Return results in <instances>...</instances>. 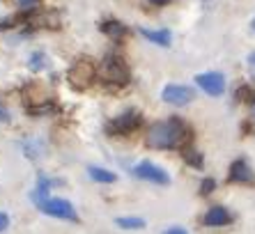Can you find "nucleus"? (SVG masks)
<instances>
[{
    "instance_id": "obj_9",
    "label": "nucleus",
    "mask_w": 255,
    "mask_h": 234,
    "mask_svg": "<svg viewBox=\"0 0 255 234\" xmlns=\"http://www.w3.org/2000/svg\"><path fill=\"white\" fill-rule=\"evenodd\" d=\"M255 175L253 170H251V165L244 161V158H239V161H235V163L230 165V182L235 184H253Z\"/></svg>"
},
{
    "instance_id": "obj_13",
    "label": "nucleus",
    "mask_w": 255,
    "mask_h": 234,
    "mask_svg": "<svg viewBox=\"0 0 255 234\" xmlns=\"http://www.w3.org/2000/svg\"><path fill=\"white\" fill-rule=\"evenodd\" d=\"M101 32H106L108 37H113V39H120V37L127 32V28L118 21H106V23H101Z\"/></svg>"
},
{
    "instance_id": "obj_7",
    "label": "nucleus",
    "mask_w": 255,
    "mask_h": 234,
    "mask_svg": "<svg viewBox=\"0 0 255 234\" xmlns=\"http://www.w3.org/2000/svg\"><path fill=\"white\" fill-rule=\"evenodd\" d=\"M138 124H140V115L136 111H127L122 115H118L113 122L106 124V131L111 135H120V133H131V131L136 129Z\"/></svg>"
},
{
    "instance_id": "obj_1",
    "label": "nucleus",
    "mask_w": 255,
    "mask_h": 234,
    "mask_svg": "<svg viewBox=\"0 0 255 234\" xmlns=\"http://www.w3.org/2000/svg\"><path fill=\"white\" fill-rule=\"evenodd\" d=\"M145 140L152 149H177L189 140V129H186V124L182 119L172 117V119L152 124Z\"/></svg>"
},
{
    "instance_id": "obj_17",
    "label": "nucleus",
    "mask_w": 255,
    "mask_h": 234,
    "mask_svg": "<svg viewBox=\"0 0 255 234\" xmlns=\"http://www.w3.org/2000/svg\"><path fill=\"white\" fill-rule=\"evenodd\" d=\"M214 186H216V182H214V179H205V182L200 184V193L202 195H209L214 191Z\"/></svg>"
},
{
    "instance_id": "obj_24",
    "label": "nucleus",
    "mask_w": 255,
    "mask_h": 234,
    "mask_svg": "<svg viewBox=\"0 0 255 234\" xmlns=\"http://www.w3.org/2000/svg\"><path fill=\"white\" fill-rule=\"evenodd\" d=\"M251 111H253V117H255V101H253V106H251Z\"/></svg>"
},
{
    "instance_id": "obj_18",
    "label": "nucleus",
    "mask_w": 255,
    "mask_h": 234,
    "mask_svg": "<svg viewBox=\"0 0 255 234\" xmlns=\"http://www.w3.org/2000/svg\"><path fill=\"white\" fill-rule=\"evenodd\" d=\"M9 228V216L7 214H0V232H5Z\"/></svg>"
},
{
    "instance_id": "obj_12",
    "label": "nucleus",
    "mask_w": 255,
    "mask_h": 234,
    "mask_svg": "<svg viewBox=\"0 0 255 234\" xmlns=\"http://www.w3.org/2000/svg\"><path fill=\"white\" fill-rule=\"evenodd\" d=\"M88 175L95 179V182L99 184H113L118 177H115V172H111V170H104V168H88Z\"/></svg>"
},
{
    "instance_id": "obj_25",
    "label": "nucleus",
    "mask_w": 255,
    "mask_h": 234,
    "mask_svg": "<svg viewBox=\"0 0 255 234\" xmlns=\"http://www.w3.org/2000/svg\"><path fill=\"white\" fill-rule=\"evenodd\" d=\"M251 28H253V30H255V18H253V23H251Z\"/></svg>"
},
{
    "instance_id": "obj_4",
    "label": "nucleus",
    "mask_w": 255,
    "mask_h": 234,
    "mask_svg": "<svg viewBox=\"0 0 255 234\" xmlns=\"http://www.w3.org/2000/svg\"><path fill=\"white\" fill-rule=\"evenodd\" d=\"M131 175L138 177V179H145V182L161 184V186L170 184V177H168L166 170L159 168V165H154V163H149V161H142V163L133 165V168H131Z\"/></svg>"
},
{
    "instance_id": "obj_5",
    "label": "nucleus",
    "mask_w": 255,
    "mask_h": 234,
    "mask_svg": "<svg viewBox=\"0 0 255 234\" xmlns=\"http://www.w3.org/2000/svg\"><path fill=\"white\" fill-rule=\"evenodd\" d=\"M101 76L104 81L115 83V85H125L129 81V69L125 67V62L120 58H106L101 65Z\"/></svg>"
},
{
    "instance_id": "obj_16",
    "label": "nucleus",
    "mask_w": 255,
    "mask_h": 234,
    "mask_svg": "<svg viewBox=\"0 0 255 234\" xmlns=\"http://www.w3.org/2000/svg\"><path fill=\"white\" fill-rule=\"evenodd\" d=\"M44 67V53H35L32 58H30V69L32 71H39Z\"/></svg>"
},
{
    "instance_id": "obj_10",
    "label": "nucleus",
    "mask_w": 255,
    "mask_h": 234,
    "mask_svg": "<svg viewBox=\"0 0 255 234\" xmlns=\"http://www.w3.org/2000/svg\"><path fill=\"white\" fill-rule=\"evenodd\" d=\"M202 223H205L207 228H221V225L232 223V216L228 214V209H223V207H212V209L205 214Z\"/></svg>"
},
{
    "instance_id": "obj_8",
    "label": "nucleus",
    "mask_w": 255,
    "mask_h": 234,
    "mask_svg": "<svg viewBox=\"0 0 255 234\" xmlns=\"http://www.w3.org/2000/svg\"><path fill=\"white\" fill-rule=\"evenodd\" d=\"M161 99L170 106H186L196 99V92L186 85H166L161 92Z\"/></svg>"
},
{
    "instance_id": "obj_23",
    "label": "nucleus",
    "mask_w": 255,
    "mask_h": 234,
    "mask_svg": "<svg viewBox=\"0 0 255 234\" xmlns=\"http://www.w3.org/2000/svg\"><path fill=\"white\" fill-rule=\"evenodd\" d=\"M249 62L255 67V53H251V55H249Z\"/></svg>"
},
{
    "instance_id": "obj_3",
    "label": "nucleus",
    "mask_w": 255,
    "mask_h": 234,
    "mask_svg": "<svg viewBox=\"0 0 255 234\" xmlns=\"http://www.w3.org/2000/svg\"><path fill=\"white\" fill-rule=\"evenodd\" d=\"M95 65L90 62V60H78V62H74V67L69 69V83L74 85L76 90H85L90 85V83L95 81Z\"/></svg>"
},
{
    "instance_id": "obj_11",
    "label": "nucleus",
    "mask_w": 255,
    "mask_h": 234,
    "mask_svg": "<svg viewBox=\"0 0 255 234\" xmlns=\"http://www.w3.org/2000/svg\"><path fill=\"white\" fill-rule=\"evenodd\" d=\"M140 35L145 39H149L152 44H159V46H170V30H147V28H140Z\"/></svg>"
},
{
    "instance_id": "obj_22",
    "label": "nucleus",
    "mask_w": 255,
    "mask_h": 234,
    "mask_svg": "<svg viewBox=\"0 0 255 234\" xmlns=\"http://www.w3.org/2000/svg\"><path fill=\"white\" fill-rule=\"evenodd\" d=\"M149 2H152V5H168L170 0H149Z\"/></svg>"
},
{
    "instance_id": "obj_19",
    "label": "nucleus",
    "mask_w": 255,
    "mask_h": 234,
    "mask_svg": "<svg viewBox=\"0 0 255 234\" xmlns=\"http://www.w3.org/2000/svg\"><path fill=\"white\" fill-rule=\"evenodd\" d=\"M35 2H39V0H18V5L23 7V9H28V7H32Z\"/></svg>"
},
{
    "instance_id": "obj_14",
    "label": "nucleus",
    "mask_w": 255,
    "mask_h": 234,
    "mask_svg": "<svg viewBox=\"0 0 255 234\" xmlns=\"http://www.w3.org/2000/svg\"><path fill=\"white\" fill-rule=\"evenodd\" d=\"M118 228L122 230H142L145 228V221L142 218H118Z\"/></svg>"
},
{
    "instance_id": "obj_15",
    "label": "nucleus",
    "mask_w": 255,
    "mask_h": 234,
    "mask_svg": "<svg viewBox=\"0 0 255 234\" xmlns=\"http://www.w3.org/2000/svg\"><path fill=\"white\" fill-rule=\"evenodd\" d=\"M184 161L191 165H196V168H200L202 165V156L196 152V149H184Z\"/></svg>"
},
{
    "instance_id": "obj_20",
    "label": "nucleus",
    "mask_w": 255,
    "mask_h": 234,
    "mask_svg": "<svg viewBox=\"0 0 255 234\" xmlns=\"http://www.w3.org/2000/svg\"><path fill=\"white\" fill-rule=\"evenodd\" d=\"M0 122H9V113H7L2 106H0Z\"/></svg>"
},
{
    "instance_id": "obj_2",
    "label": "nucleus",
    "mask_w": 255,
    "mask_h": 234,
    "mask_svg": "<svg viewBox=\"0 0 255 234\" xmlns=\"http://www.w3.org/2000/svg\"><path fill=\"white\" fill-rule=\"evenodd\" d=\"M39 209L44 211V214H48V216H55V218H62V221H71L76 223L78 216L76 211H74V207L67 202V200H60V198H46L44 202H39Z\"/></svg>"
},
{
    "instance_id": "obj_21",
    "label": "nucleus",
    "mask_w": 255,
    "mask_h": 234,
    "mask_svg": "<svg viewBox=\"0 0 255 234\" xmlns=\"http://www.w3.org/2000/svg\"><path fill=\"white\" fill-rule=\"evenodd\" d=\"M166 232H168V234H175V232H177V234H186V230H184V228H168Z\"/></svg>"
},
{
    "instance_id": "obj_6",
    "label": "nucleus",
    "mask_w": 255,
    "mask_h": 234,
    "mask_svg": "<svg viewBox=\"0 0 255 234\" xmlns=\"http://www.w3.org/2000/svg\"><path fill=\"white\" fill-rule=\"evenodd\" d=\"M198 88L202 92H207L209 97H221L226 92V76L219 71H207V74H198L196 76Z\"/></svg>"
}]
</instances>
